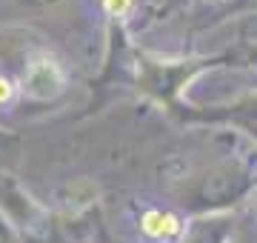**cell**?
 I'll use <instances>...</instances> for the list:
<instances>
[{"label":"cell","instance_id":"cell-3","mask_svg":"<svg viewBox=\"0 0 257 243\" xmlns=\"http://www.w3.org/2000/svg\"><path fill=\"white\" fill-rule=\"evenodd\" d=\"M103 9L109 12L111 18H123L132 9V0H103Z\"/></svg>","mask_w":257,"mask_h":243},{"label":"cell","instance_id":"cell-2","mask_svg":"<svg viewBox=\"0 0 257 243\" xmlns=\"http://www.w3.org/2000/svg\"><path fill=\"white\" fill-rule=\"evenodd\" d=\"M60 72H57L52 63H37L32 69V75H29V86H32V92L40 94V97H46V94H55L60 89Z\"/></svg>","mask_w":257,"mask_h":243},{"label":"cell","instance_id":"cell-1","mask_svg":"<svg viewBox=\"0 0 257 243\" xmlns=\"http://www.w3.org/2000/svg\"><path fill=\"white\" fill-rule=\"evenodd\" d=\"M140 229L149 234V237H175L180 232V220H177L172 212H160V209H152L140 217Z\"/></svg>","mask_w":257,"mask_h":243},{"label":"cell","instance_id":"cell-4","mask_svg":"<svg viewBox=\"0 0 257 243\" xmlns=\"http://www.w3.org/2000/svg\"><path fill=\"white\" fill-rule=\"evenodd\" d=\"M12 94H15V86H12V80L0 75V106H3V103H9Z\"/></svg>","mask_w":257,"mask_h":243}]
</instances>
